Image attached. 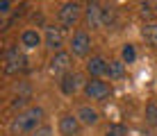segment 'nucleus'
<instances>
[{
  "label": "nucleus",
  "instance_id": "f257e3e1",
  "mask_svg": "<svg viewBox=\"0 0 157 136\" xmlns=\"http://www.w3.org/2000/svg\"><path fill=\"white\" fill-rule=\"evenodd\" d=\"M43 123V109L41 107H28L21 111L16 118L9 123V132L12 136H23V134H34Z\"/></svg>",
  "mask_w": 157,
  "mask_h": 136
},
{
  "label": "nucleus",
  "instance_id": "f03ea898",
  "mask_svg": "<svg viewBox=\"0 0 157 136\" xmlns=\"http://www.w3.org/2000/svg\"><path fill=\"white\" fill-rule=\"evenodd\" d=\"M82 5L80 2H64L57 12V20H59V27L62 30H73L78 25L80 16H82Z\"/></svg>",
  "mask_w": 157,
  "mask_h": 136
},
{
  "label": "nucleus",
  "instance_id": "7ed1b4c3",
  "mask_svg": "<svg viewBox=\"0 0 157 136\" xmlns=\"http://www.w3.org/2000/svg\"><path fill=\"white\" fill-rule=\"evenodd\" d=\"M28 68V57L18 50V46H9L5 50V73L7 75H18Z\"/></svg>",
  "mask_w": 157,
  "mask_h": 136
},
{
  "label": "nucleus",
  "instance_id": "20e7f679",
  "mask_svg": "<svg viewBox=\"0 0 157 136\" xmlns=\"http://www.w3.org/2000/svg\"><path fill=\"white\" fill-rule=\"evenodd\" d=\"M71 66H73L71 52H64V50H62V52H55V54H52V59H50V73H52V75L64 77V75L73 73Z\"/></svg>",
  "mask_w": 157,
  "mask_h": 136
},
{
  "label": "nucleus",
  "instance_id": "39448f33",
  "mask_svg": "<svg viewBox=\"0 0 157 136\" xmlns=\"http://www.w3.org/2000/svg\"><path fill=\"white\" fill-rule=\"evenodd\" d=\"M112 93V86L107 84V82H102V79H89L84 84V95L89 97V100H105V97H109Z\"/></svg>",
  "mask_w": 157,
  "mask_h": 136
},
{
  "label": "nucleus",
  "instance_id": "423d86ee",
  "mask_svg": "<svg viewBox=\"0 0 157 136\" xmlns=\"http://www.w3.org/2000/svg\"><path fill=\"white\" fill-rule=\"evenodd\" d=\"M84 84L86 82H84V77L80 73H68V75H64V77L59 79V91H62L64 95L73 97L80 89H84Z\"/></svg>",
  "mask_w": 157,
  "mask_h": 136
},
{
  "label": "nucleus",
  "instance_id": "0eeeda50",
  "mask_svg": "<svg viewBox=\"0 0 157 136\" xmlns=\"http://www.w3.org/2000/svg\"><path fill=\"white\" fill-rule=\"evenodd\" d=\"M71 52L75 54V57H86V54L91 52V36H89V32L78 30L71 36Z\"/></svg>",
  "mask_w": 157,
  "mask_h": 136
},
{
  "label": "nucleus",
  "instance_id": "6e6552de",
  "mask_svg": "<svg viewBox=\"0 0 157 136\" xmlns=\"http://www.w3.org/2000/svg\"><path fill=\"white\" fill-rule=\"evenodd\" d=\"M62 27H55V25H46V32H43V41H46V48L52 52H62V46H64V34H62Z\"/></svg>",
  "mask_w": 157,
  "mask_h": 136
},
{
  "label": "nucleus",
  "instance_id": "1a4fd4ad",
  "mask_svg": "<svg viewBox=\"0 0 157 136\" xmlns=\"http://www.w3.org/2000/svg\"><path fill=\"white\" fill-rule=\"evenodd\" d=\"M80 127H82V123H80L78 116H73V113H64V116L59 118V132H62V136H78Z\"/></svg>",
  "mask_w": 157,
  "mask_h": 136
},
{
  "label": "nucleus",
  "instance_id": "9d476101",
  "mask_svg": "<svg viewBox=\"0 0 157 136\" xmlns=\"http://www.w3.org/2000/svg\"><path fill=\"white\" fill-rule=\"evenodd\" d=\"M84 20L89 27H102V5L100 2H89L84 9Z\"/></svg>",
  "mask_w": 157,
  "mask_h": 136
},
{
  "label": "nucleus",
  "instance_id": "9b49d317",
  "mask_svg": "<svg viewBox=\"0 0 157 136\" xmlns=\"http://www.w3.org/2000/svg\"><path fill=\"white\" fill-rule=\"evenodd\" d=\"M107 59L102 57H91L89 61H86V73L91 75L94 79H100V77H107Z\"/></svg>",
  "mask_w": 157,
  "mask_h": 136
},
{
  "label": "nucleus",
  "instance_id": "f8f14e48",
  "mask_svg": "<svg viewBox=\"0 0 157 136\" xmlns=\"http://www.w3.org/2000/svg\"><path fill=\"white\" fill-rule=\"evenodd\" d=\"M21 46H23L25 50H36V48L41 46V34L36 30H25L23 34H21Z\"/></svg>",
  "mask_w": 157,
  "mask_h": 136
},
{
  "label": "nucleus",
  "instance_id": "ddd939ff",
  "mask_svg": "<svg viewBox=\"0 0 157 136\" xmlns=\"http://www.w3.org/2000/svg\"><path fill=\"white\" fill-rule=\"evenodd\" d=\"M75 116H78V120L82 123V125H89V127L98 125V111H96V109H91V107H86V105L80 107Z\"/></svg>",
  "mask_w": 157,
  "mask_h": 136
},
{
  "label": "nucleus",
  "instance_id": "4468645a",
  "mask_svg": "<svg viewBox=\"0 0 157 136\" xmlns=\"http://www.w3.org/2000/svg\"><path fill=\"white\" fill-rule=\"evenodd\" d=\"M144 39L146 43H148L150 48H157V20H153V23H146L144 30H141Z\"/></svg>",
  "mask_w": 157,
  "mask_h": 136
},
{
  "label": "nucleus",
  "instance_id": "2eb2a0df",
  "mask_svg": "<svg viewBox=\"0 0 157 136\" xmlns=\"http://www.w3.org/2000/svg\"><path fill=\"white\" fill-rule=\"evenodd\" d=\"M125 75V64L123 61H109L107 64V77L109 79H121Z\"/></svg>",
  "mask_w": 157,
  "mask_h": 136
},
{
  "label": "nucleus",
  "instance_id": "dca6fc26",
  "mask_svg": "<svg viewBox=\"0 0 157 136\" xmlns=\"http://www.w3.org/2000/svg\"><path fill=\"white\" fill-rule=\"evenodd\" d=\"M114 23H116V12H114V7L102 5V27H114Z\"/></svg>",
  "mask_w": 157,
  "mask_h": 136
},
{
  "label": "nucleus",
  "instance_id": "f3484780",
  "mask_svg": "<svg viewBox=\"0 0 157 136\" xmlns=\"http://www.w3.org/2000/svg\"><path fill=\"white\" fill-rule=\"evenodd\" d=\"M134 59H137V50H134V46H132V43H125L123 50H121V61L123 64H132Z\"/></svg>",
  "mask_w": 157,
  "mask_h": 136
},
{
  "label": "nucleus",
  "instance_id": "a211bd4d",
  "mask_svg": "<svg viewBox=\"0 0 157 136\" xmlns=\"http://www.w3.org/2000/svg\"><path fill=\"white\" fill-rule=\"evenodd\" d=\"M146 120L153 127H157V102H148V107H146Z\"/></svg>",
  "mask_w": 157,
  "mask_h": 136
},
{
  "label": "nucleus",
  "instance_id": "6ab92c4d",
  "mask_svg": "<svg viewBox=\"0 0 157 136\" xmlns=\"http://www.w3.org/2000/svg\"><path fill=\"white\" fill-rule=\"evenodd\" d=\"M105 136H128V129L123 127L121 123H112L109 127H107V132H105Z\"/></svg>",
  "mask_w": 157,
  "mask_h": 136
},
{
  "label": "nucleus",
  "instance_id": "aec40b11",
  "mask_svg": "<svg viewBox=\"0 0 157 136\" xmlns=\"http://www.w3.org/2000/svg\"><path fill=\"white\" fill-rule=\"evenodd\" d=\"M30 102V97L28 95H18V97H14V102H12V109H21V107H25Z\"/></svg>",
  "mask_w": 157,
  "mask_h": 136
},
{
  "label": "nucleus",
  "instance_id": "412c9836",
  "mask_svg": "<svg viewBox=\"0 0 157 136\" xmlns=\"http://www.w3.org/2000/svg\"><path fill=\"white\" fill-rule=\"evenodd\" d=\"M32 136H52V129H50V125H41Z\"/></svg>",
  "mask_w": 157,
  "mask_h": 136
},
{
  "label": "nucleus",
  "instance_id": "4be33fe9",
  "mask_svg": "<svg viewBox=\"0 0 157 136\" xmlns=\"http://www.w3.org/2000/svg\"><path fill=\"white\" fill-rule=\"evenodd\" d=\"M12 7H14V2H9V0H2V2H0V14H9L12 12Z\"/></svg>",
  "mask_w": 157,
  "mask_h": 136
},
{
  "label": "nucleus",
  "instance_id": "5701e85b",
  "mask_svg": "<svg viewBox=\"0 0 157 136\" xmlns=\"http://www.w3.org/2000/svg\"><path fill=\"white\" fill-rule=\"evenodd\" d=\"M139 7H141V12L146 14V12H150V7H155V5H150V2H141Z\"/></svg>",
  "mask_w": 157,
  "mask_h": 136
},
{
  "label": "nucleus",
  "instance_id": "b1692460",
  "mask_svg": "<svg viewBox=\"0 0 157 136\" xmlns=\"http://www.w3.org/2000/svg\"><path fill=\"white\" fill-rule=\"evenodd\" d=\"M155 12H157V2H155Z\"/></svg>",
  "mask_w": 157,
  "mask_h": 136
}]
</instances>
